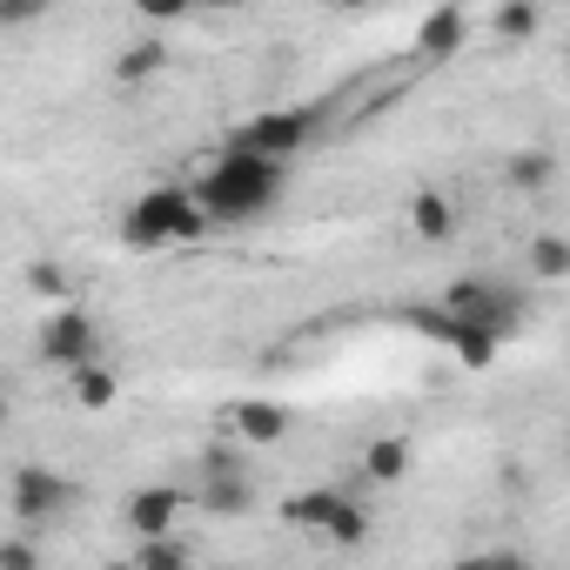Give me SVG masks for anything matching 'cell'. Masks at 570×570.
<instances>
[{
  "label": "cell",
  "mask_w": 570,
  "mask_h": 570,
  "mask_svg": "<svg viewBox=\"0 0 570 570\" xmlns=\"http://www.w3.org/2000/svg\"><path fill=\"white\" fill-rule=\"evenodd\" d=\"M282 188H289V168L255 161V155H242V148H222L215 168L188 188V202L202 208L208 228H248V222H262V215L282 202Z\"/></svg>",
  "instance_id": "6da1fadb"
},
{
  "label": "cell",
  "mask_w": 570,
  "mask_h": 570,
  "mask_svg": "<svg viewBox=\"0 0 570 570\" xmlns=\"http://www.w3.org/2000/svg\"><path fill=\"white\" fill-rule=\"evenodd\" d=\"M436 309H443L450 323H470V330H483L497 350H503L510 336H523V330H530V303L510 289V282H490V275H463V282H450Z\"/></svg>",
  "instance_id": "7a4b0ae2"
},
{
  "label": "cell",
  "mask_w": 570,
  "mask_h": 570,
  "mask_svg": "<svg viewBox=\"0 0 570 570\" xmlns=\"http://www.w3.org/2000/svg\"><path fill=\"white\" fill-rule=\"evenodd\" d=\"M202 235H208V222L188 202V188H148L121 208V242L141 248V255H155L168 242H202Z\"/></svg>",
  "instance_id": "3957f363"
},
{
  "label": "cell",
  "mask_w": 570,
  "mask_h": 570,
  "mask_svg": "<svg viewBox=\"0 0 570 570\" xmlns=\"http://www.w3.org/2000/svg\"><path fill=\"white\" fill-rule=\"evenodd\" d=\"M316 128H323V108H268V115L242 121V128L228 135V148H242V155H255V161H275V168H289V161L316 141Z\"/></svg>",
  "instance_id": "277c9868"
},
{
  "label": "cell",
  "mask_w": 570,
  "mask_h": 570,
  "mask_svg": "<svg viewBox=\"0 0 570 570\" xmlns=\"http://www.w3.org/2000/svg\"><path fill=\"white\" fill-rule=\"evenodd\" d=\"M35 356L75 376V370L101 363V323H95L88 309H55V316H41V330H35Z\"/></svg>",
  "instance_id": "5b68a950"
},
{
  "label": "cell",
  "mask_w": 570,
  "mask_h": 570,
  "mask_svg": "<svg viewBox=\"0 0 570 570\" xmlns=\"http://www.w3.org/2000/svg\"><path fill=\"white\" fill-rule=\"evenodd\" d=\"M8 503H14L21 530L35 537L41 523H55V517H68V510H75V483H68L61 470H48V463H21V470H14Z\"/></svg>",
  "instance_id": "8992f818"
},
{
  "label": "cell",
  "mask_w": 570,
  "mask_h": 570,
  "mask_svg": "<svg viewBox=\"0 0 570 570\" xmlns=\"http://www.w3.org/2000/svg\"><path fill=\"white\" fill-rule=\"evenodd\" d=\"M181 510H188V497H181L175 483H148V490L128 497V523H135V537H175Z\"/></svg>",
  "instance_id": "52a82bcc"
},
{
  "label": "cell",
  "mask_w": 570,
  "mask_h": 570,
  "mask_svg": "<svg viewBox=\"0 0 570 570\" xmlns=\"http://www.w3.org/2000/svg\"><path fill=\"white\" fill-rule=\"evenodd\" d=\"M403 215H410V235H416V242H450V235L463 228V215H456V202H450L443 188H416Z\"/></svg>",
  "instance_id": "ba28073f"
},
{
  "label": "cell",
  "mask_w": 570,
  "mask_h": 570,
  "mask_svg": "<svg viewBox=\"0 0 570 570\" xmlns=\"http://www.w3.org/2000/svg\"><path fill=\"white\" fill-rule=\"evenodd\" d=\"M195 503H202V510H215V517H242V510L255 503V483H248V476H235V470L215 456V463H208V483H195Z\"/></svg>",
  "instance_id": "9c48e42d"
},
{
  "label": "cell",
  "mask_w": 570,
  "mask_h": 570,
  "mask_svg": "<svg viewBox=\"0 0 570 570\" xmlns=\"http://www.w3.org/2000/svg\"><path fill=\"white\" fill-rule=\"evenodd\" d=\"M228 423H235V436H242V443H282V436H289V410H282V403H262V396L235 403V410H228Z\"/></svg>",
  "instance_id": "30bf717a"
},
{
  "label": "cell",
  "mask_w": 570,
  "mask_h": 570,
  "mask_svg": "<svg viewBox=\"0 0 570 570\" xmlns=\"http://www.w3.org/2000/svg\"><path fill=\"white\" fill-rule=\"evenodd\" d=\"M463 41H470V14L463 8H436V14H423V28H416V55H463Z\"/></svg>",
  "instance_id": "8fae6325"
},
{
  "label": "cell",
  "mask_w": 570,
  "mask_h": 570,
  "mask_svg": "<svg viewBox=\"0 0 570 570\" xmlns=\"http://www.w3.org/2000/svg\"><path fill=\"white\" fill-rule=\"evenodd\" d=\"M343 503H350V497H343L336 483H323V490H296L289 503H282V517H289L296 530H316V537H323V530L336 523V510H343Z\"/></svg>",
  "instance_id": "7c38bea8"
},
{
  "label": "cell",
  "mask_w": 570,
  "mask_h": 570,
  "mask_svg": "<svg viewBox=\"0 0 570 570\" xmlns=\"http://www.w3.org/2000/svg\"><path fill=\"white\" fill-rule=\"evenodd\" d=\"M410 463H416V450H410V436H376L370 450H363V483H403L410 476Z\"/></svg>",
  "instance_id": "4fadbf2b"
},
{
  "label": "cell",
  "mask_w": 570,
  "mask_h": 570,
  "mask_svg": "<svg viewBox=\"0 0 570 570\" xmlns=\"http://www.w3.org/2000/svg\"><path fill=\"white\" fill-rule=\"evenodd\" d=\"M503 175H510V188L537 195V188H550V181H557V155H550V148H517V155L503 161Z\"/></svg>",
  "instance_id": "5bb4252c"
},
{
  "label": "cell",
  "mask_w": 570,
  "mask_h": 570,
  "mask_svg": "<svg viewBox=\"0 0 570 570\" xmlns=\"http://www.w3.org/2000/svg\"><path fill=\"white\" fill-rule=\"evenodd\" d=\"M436 343H443L456 363H470V370H490V363H497V343H490L483 330H470V323H450V316H443V336H436Z\"/></svg>",
  "instance_id": "9a60e30c"
},
{
  "label": "cell",
  "mask_w": 570,
  "mask_h": 570,
  "mask_svg": "<svg viewBox=\"0 0 570 570\" xmlns=\"http://www.w3.org/2000/svg\"><path fill=\"white\" fill-rule=\"evenodd\" d=\"M68 390H75V403H81V410H108V403L121 396V383H115V370H108V363L75 370V376H68Z\"/></svg>",
  "instance_id": "2e32d148"
},
{
  "label": "cell",
  "mask_w": 570,
  "mask_h": 570,
  "mask_svg": "<svg viewBox=\"0 0 570 570\" xmlns=\"http://www.w3.org/2000/svg\"><path fill=\"white\" fill-rule=\"evenodd\" d=\"M135 570H188V543L181 537H135Z\"/></svg>",
  "instance_id": "e0dca14e"
},
{
  "label": "cell",
  "mask_w": 570,
  "mask_h": 570,
  "mask_svg": "<svg viewBox=\"0 0 570 570\" xmlns=\"http://www.w3.org/2000/svg\"><path fill=\"white\" fill-rule=\"evenodd\" d=\"M168 68V48L161 41H128L121 55H115V75L121 81H148V75H161Z\"/></svg>",
  "instance_id": "ac0fdd59"
},
{
  "label": "cell",
  "mask_w": 570,
  "mask_h": 570,
  "mask_svg": "<svg viewBox=\"0 0 570 570\" xmlns=\"http://www.w3.org/2000/svg\"><path fill=\"white\" fill-rule=\"evenodd\" d=\"M523 262H530L537 282H563V275H570V242H563V235H537Z\"/></svg>",
  "instance_id": "d6986e66"
},
{
  "label": "cell",
  "mask_w": 570,
  "mask_h": 570,
  "mask_svg": "<svg viewBox=\"0 0 570 570\" xmlns=\"http://www.w3.org/2000/svg\"><path fill=\"white\" fill-rule=\"evenodd\" d=\"M323 537H330V543H343V550H356V543L370 537V510H363V503H343V510H336V523H330Z\"/></svg>",
  "instance_id": "ffe728a7"
},
{
  "label": "cell",
  "mask_w": 570,
  "mask_h": 570,
  "mask_svg": "<svg viewBox=\"0 0 570 570\" xmlns=\"http://www.w3.org/2000/svg\"><path fill=\"white\" fill-rule=\"evenodd\" d=\"M490 28H497L503 41H530V35L543 28V14L530 8V0H523V8H497V21H490Z\"/></svg>",
  "instance_id": "44dd1931"
},
{
  "label": "cell",
  "mask_w": 570,
  "mask_h": 570,
  "mask_svg": "<svg viewBox=\"0 0 570 570\" xmlns=\"http://www.w3.org/2000/svg\"><path fill=\"white\" fill-rule=\"evenodd\" d=\"M0 570H48L41 563V543L21 530V537H0Z\"/></svg>",
  "instance_id": "7402d4cb"
},
{
  "label": "cell",
  "mask_w": 570,
  "mask_h": 570,
  "mask_svg": "<svg viewBox=\"0 0 570 570\" xmlns=\"http://www.w3.org/2000/svg\"><path fill=\"white\" fill-rule=\"evenodd\" d=\"M28 289L61 303V296H68V268H61V262H35V268H28Z\"/></svg>",
  "instance_id": "603a6c76"
},
{
  "label": "cell",
  "mask_w": 570,
  "mask_h": 570,
  "mask_svg": "<svg viewBox=\"0 0 570 570\" xmlns=\"http://www.w3.org/2000/svg\"><path fill=\"white\" fill-rule=\"evenodd\" d=\"M41 21H48L41 0H0V28H41Z\"/></svg>",
  "instance_id": "cb8c5ba5"
},
{
  "label": "cell",
  "mask_w": 570,
  "mask_h": 570,
  "mask_svg": "<svg viewBox=\"0 0 570 570\" xmlns=\"http://www.w3.org/2000/svg\"><path fill=\"white\" fill-rule=\"evenodd\" d=\"M0 430H8V403H0Z\"/></svg>",
  "instance_id": "d4e9b609"
},
{
  "label": "cell",
  "mask_w": 570,
  "mask_h": 570,
  "mask_svg": "<svg viewBox=\"0 0 570 570\" xmlns=\"http://www.w3.org/2000/svg\"><path fill=\"white\" fill-rule=\"evenodd\" d=\"M108 570H135V563H108Z\"/></svg>",
  "instance_id": "484cf974"
},
{
  "label": "cell",
  "mask_w": 570,
  "mask_h": 570,
  "mask_svg": "<svg viewBox=\"0 0 570 570\" xmlns=\"http://www.w3.org/2000/svg\"><path fill=\"white\" fill-rule=\"evenodd\" d=\"M222 570H242V563H222Z\"/></svg>",
  "instance_id": "4316f807"
}]
</instances>
